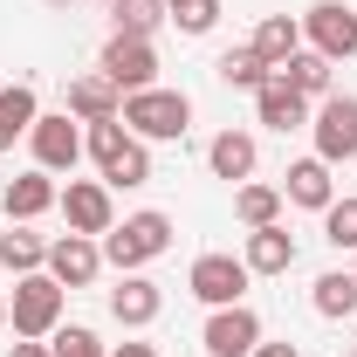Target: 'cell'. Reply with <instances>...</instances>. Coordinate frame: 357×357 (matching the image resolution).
<instances>
[{"label":"cell","instance_id":"cell-14","mask_svg":"<svg viewBox=\"0 0 357 357\" xmlns=\"http://www.w3.org/2000/svg\"><path fill=\"white\" fill-rule=\"evenodd\" d=\"M158 310H165V289H158L151 275H124V282L110 289V316H117L124 330H151Z\"/></svg>","mask_w":357,"mask_h":357},{"label":"cell","instance_id":"cell-6","mask_svg":"<svg viewBox=\"0 0 357 357\" xmlns=\"http://www.w3.org/2000/svg\"><path fill=\"white\" fill-rule=\"evenodd\" d=\"M96 69L124 89V96H137V89L158 83V48L144 42V35H110V42H103V55H96Z\"/></svg>","mask_w":357,"mask_h":357},{"label":"cell","instance_id":"cell-33","mask_svg":"<svg viewBox=\"0 0 357 357\" xmlns=\"http://www.w3.org/2000/svg\"><path fill=\"white\" fill-rule=\"evenodd\" d=\"M110 357H158V351H151V344H117Z\"/></svg>","mask_w":357,"mask_h":357},{"label":"cell","instance_id":"cell-29","mask_svg":"<svg viewBox=\"0 0 357 357\" xmlns=\"http://www.w3.org/2000/svg\"><path fill=\"white\" fill-rule=\"evenodd\" d=\"M323 241L357 255V199H330V206H323Z\"/></svg>","mask_w":357,"mask_h":357},{"label":"cell","instance_id":"cell-7","mask_svg":"<svg viewBox=\"0 0 357 357\" xmlns=\"http://www.w3.org/2000/svg\"><path fill=\"white\" fill-rule=\"evenodd\" d=\"M303 48L330 55V62H351V55H357V7H344V0H316L310 14H303Z\"/></svg>","mask_w":357,"mask_h":357},{"label":"cell","instance_id":"cell-37","mask_svg":"<svg viewBox=\"0 0 357 357\" xmlns=\"http://www.w3.org/2000/svg\"><path fill=\"white\" fill-rule=\"evenodd\" d=\"M344 357H357V351H344Z\"/></svg>","mask_w":357,"mask_h":357},{"label":"cell","instance_id":"cell-12","mask_svg":"<svg viewBox=\"0 0 357 357\" xmlns=\"http://www.w3.org/2000/svg\"><path fill=\"white\" fill-rule=\"evenodd\" d=\"M48 275H55L62 289H89V282L103 275V241H89V234L48 241Z\"/></svg>","mask_w":357,"mask_h":357},{"label":"cell","instance_id":"cell-9","mask_svg":"<svg viewBox=\"0 0 357 357\" xmlns=\"http://www.w3.org/2000/svg\"><path fill=\"white\" fill-rule=\"evenodd\" d=\"M248 282H255V275H248V261H241V255H199V261H192V275H185V289H192L206 310L241 303V296H248Z\"/></svg>","mask_w":357,"mask_h":357},{"label":"cell","instance_id":"cell-13","mask_svg":"<svg viewBox=\"0 0 357 357\" xmlns=\"http://www.w3.org/2000/svg\"><path fill=\"white\" fill-rule=\"evenodd\" d=\"M55 199H62V185H55V172H42V165H35V172L7 178V192H0V213L28 227V220H42V213L55 206Z\"/></svg>","mask_w":357,"mask_h":357},{"label":"cell","instance_id":"cell-38","mask_svg":"<svg viewBox=\"0 0 357 357\" xmlns=\"http://www.w3.org/2000/svg\"><path fill=\"white\" fill-rule=\"evenodd\" d=\"M351 275H357V261H351Z\"/></svg>","mask_w":357,"mask_h":357},{"label":"cell","instance_id":"cell-34","mask_svg":"<svg viewBox=\"0 0 357 357\" xmlns=\"http://www.w3.org/2000/svg\"><path fill=\"white\" fill-rule=\"evenodd\" d=\"M0 323H7V296H0Z\"/></svg>","mask_w":357,"mask_h":357},{"label":"cell","instance_id":"cell-35","mask_svg":"<svg viewBox=\"0 0 357 357\" xmlns=\"http://www.w3.org/2000/svg\"><path fill=\"white\" fill-rule=\"evenodd\" d=\"M48 7H69V0H48Z\"/></svg>","mask_w":357,"mask_h":357},{"label":"cell","instance_id":"cell-17","mask_svg":"<svg viewBox=\"0 0 357 357\" xmlns=\"http://www.w3.org/2000/svg\"><path fill=\"white\" fill-rule=\"evenodd\" d=\"M241 261H248V275H289V268H296V234H289L282 220H275V227H255Z\"/></svg>","mask_w":357,"mask_h":357},{"label":"cell","instance_id":"cell-32","mask_svg":"<svg viewBox=\"0 0 357 357\" xmlns=\"http://www.w3.org/2000/svg\"><path fill=\"white\" fill-rule=\"evenodd\" d=\"M255 357H303L296 344H255Z\"/></svg>","mask_w":357,"mask_h":357},{"label":"cell","instance_id":"cell-24","mask_svg":"<svg viewBox=\"0 0 357 357\" xmlns=\"http://www.w3.org/2000/svg\"><path fill=\"white\" fill-rule=\"evenodd\" d=\"M296 48H303V21H289V14H268L261 28H255V55H261L268 69H282Z\"/></svg>","mask_w":357,"mask_h":357},{"label":"cell","instance_id":"cell-22","mask_svg":"<svg viewBox=\"0 0 357 357\" xmlns=\"http://www.w3.org/2000/svg\"><path fill=\"white\" fill-rule=\"evenodd\" d=\"M35 117H42V103H35V89H28V83H7V89H0V151H7L14 137L35 131Z\"/></svg>","mask_w":357,"mask_h":357},{"label":"cell","instance_id":"cell-3","mask_svg":"<svg viewBox=\"0 0 357 357\" xmlns=\"http://www.w3.org/2000/svg\"><path fill=\"white\" fill-rule=\"evenodd\" d=\"M83 151L96 158V172H103V185H151V151H144V137H131L117 117L110 124H89V137H83Z\"/></svg>","mask_w":357,"mask_h":357},{"label":"cell","instance_id":"cell-19","mask_svg":"<svg viewBox=\"0 0 357 357\" xmlns=\"http://www.w3.org/2000/svg\"><path fill=\"white\" fill-rule=\"evenodd\" d=\"M255 158H261V151H255L248 131H220L206 144V165H213V178H227V185H248V178H255Z\"/></svg>","mask_w":357,"mask_h":357},{"label":"cell","instance_id":"cell-15","mask_svg":"<svg viewBox=\"0 0 357 357\" xmlns=\"http://www.w3.org/2000/svg\"><path fill=\"white\" fill-rule=\"evenodd\" d=\"M255 117H261L268 131H310V96H296V89L282 83V76H268L261 89H255Z\"/></svg>","mask_w":357,"mask_h":357},{"label":"cell","instance_id":"cell-5","mask_svg":"<svg viewBox=\"0 0 357 357\" xmlns=\"http://www.w3.org/2000/svg\"><path fill=\"white\" fill-rule=\"evenodd\" d=\"M310 131H316V158L323 165H351L357 158V96H323L316 103V117H310Z\"/></svg>","mask_w":357,"mask_h":357},{"label":"cell","instance_id":"cell-36","mask_svg":"<svg viewBox=\"0 0 357 357\" xmlns=\"http://www.w3.org/2000/svg\"><path fill=\"white\" fill-rule=\"evenodd\" d=\"M351 330H357V316H351Z\"/></svg>","mask_w":357,"mask_h":357},{"label":"cell","instance_id":"cell-4","mask_svg":"<svg viewBox=\"0 0 357 357\" xmlns=\"http://www.w3.org/2000/svg\"><path fill=\"white\" fill-rule=\"evenodd\" d=\"M62 282L35 268V275H14V303H7V323H14V337H55L62 330Z\"/></svg>","mask_w":357,"mask_h":357},{"label":"cell","instance_id":"cell-2","mask_svg":"<svg viewBox=\"0 0 357 357\" xmlns=\"http://www.w3.org/2000/svg\"><path fill=\"white\" fill-rule=\"evenodd\" d=\"M165 248H172V220H165L158 206H144V213H124V220L103 234V261L117 268V275H137V268H151Z\"/></svg>","mask_w":357,"mask_h":357},{"label":"cell","instance_id":"cell-25","mask_svg":"<svg viewBox=\"0 0 357 357\" xmlns=\"http://www.w3.org/2000/svg\"><path fill=\"white\" fill-rule=\"evenodd\" d=\"M234 220L248 227V234L255 227H275L282 220V192L275 185H234Z\"/></svg>","mask_w":357,"mask_h":357},{"label":"cell","instance_id":"cell-11","mask_svg":"<svg viewBox=\"0 0 357 357\" xmlns=\"http://www.w3.org/2000/svg\"><path fill=\"white\" fill-rule=\"evenodd\" d=\"M28 144H35V165L42 172H76V158H83V131H76V117L62 110V117H35V131H28Z\"/></svg>","mask_w":357,"mask_h":357},{"label":"cell","instance_id":"cell-16","mask_svg":"<svg viewBox=\"0 0 357 357\" xmlns=\"http://www.w3.org/2000/svg\"><path fill=\"white\" fill-rule=\"evenodd\" d=\"M117 110H124V89L110 83L103 69H89V76L69 83V117H76V124H110Z\"/></svg>","mask_w":357,"mask_h":357},{"label":"cell","instance_id":"cell-8","mask_svg":"<svg viewBox=\"0 0 357 357\" xmlns=\"http://www.w3.org/2000/svg\"><path fill=\"white\" fill-rule=\"evenodd\" d=\"M55 206H62L69 234H89V241H103V234L117 227V206H110V185H103V178H69Z\"/></svg>","mask_w":357,"mask_h":357},{"label":"cell","instance_id":"cell-28","mask_svg":"<svg viewBox=\"0 0 357 357\" xmlns=\"http://www.w3.org/2000/svg\"><path fill=\"white\" fill-rule=\"evenodd\" d=\"M165 21H172L178 35H213L220 0H165Z\"/></svg>","mask_w":357,"mask_h":357},{"label":"cell","instance_id":"cell-10","mask_svg":"<svg viewBox=\"0 0 357 357\" xmlns=\"http://www.w3.org/2000/svg\"><path fill=\"white\" fill-rule=\"evenodd\" d=\"M199 344H206V357H255V344H261V316L248 310V303H227V310L206 316Z\"/></svg>","mask_w":357,"mask_h":357},{"label":"cell","instance_id":"cell-1","mask_svg":"<svg viewBox=\"0 0 357 357\" xmlns=\"http://www.w3.org/2000/svg\"><path fill=\"white\" fill-rule=\"evenodd\" d=\"M117 124L131 137H144V144H172V137H185V124H192V96L151 83V89H137V96H124Z\"/></svg>","mask_w":357,"mask_h":357},{"label":"cell","instance_id":"cell-26","mask_svg":"<svg viewBox=\"0 0 357 357\" xmlns=\"http://www.w3.org/2000/svg\"><path fill=\"white\" fill-rule=\"evenodd\" d=\"M213 76H220L227 89H261L268 76H275V69H268L261 55H255V42H248V48H227L220 62H213Z\"/></svg>","mask_w":357,"mask_h":357},{"label":"cell","instance_id":"cell-30","mask_svg":"<svg viewBox=\"0 0 357 357\" xmlns=\"http://www.w3.org/2000/svg\"><path fill=\"white\" fill-rule=\"evenodd\" d=\"M48 351H55V357H110V351H103V337H96V330H83V323L55 330V337H48Z\"/></svg>","mask_w":357,"mask_h":357},{"label":"cell","instance_id":"cell-31","mask_svg":"<svg viewBox=\"0 0 357 357\" xmlns=\"http://www.w3.org/2000/svg\"><path fill=\"white\" fill-rule=\"evenodd\" d=\"M7 357H55V351H48V337H21V344H14Z\"/></svg>","mask_w":357,"mask_h":357},{"label":"cell","instance_id":"cell-23","mask_svg":"<svg viewBox=\"0 0 357 357\" xmlns=\"http://www.w3.org/2000/svg\"><path fill=\"white\" fill-rule=\"evenodd\" d=\"M0 268H7V275H35V268H48V241L14 220L7 234H0Z\"/></svg>","mask_w":357,"mask_h":357},{"label":"cell","instance_id":"cell-18","mask_svg":"<svg viewBox=\"0 0 357 357\" xmlns=\"http://www.w3.org/2000/svg\"><path fill=\"white\" fill-rule=\"evenodd\" d=\"M282 199H289V206H310V213H323V206L337 199V178H330V165H323V158H296V165H289V185H282Z\"/></svg>","mask_w":357,"mask_h":357},{"label":"cell","instance_id":"cell-27","mask_svg":"<svg viewBox=\"0 0 357 357\" xmlns=\"http://www.w3.org/2000/svg\"><path fill=\"white\" fill-rule=\"evenodd\" d=\"M110 21H117V35H158V21H165V0H110Z\"/></svg>","mask_w":357,"mask_h":357},{"label":"cell","instance_id":"cell-20","mask_svg":"<svg viewBox=\"0 0 357 357\" xmlns=\"http://www.w3.org/2000/svg\"><path fill=\"white\" fill-rule=\"evenodd\" d=\"M330 69H337L330 55H316V48H296V55H289V62H282L275 76H282V83L296 89V96H310V103H323V96H330Z\"/></svg>","mask_w":357,"mask_h":357},{"label":"cell","instance_id":"cell-21","mask_svg":"<svg viewBox=\"0 0 357 357\" xmlns=\"http://www.w3.org/2000/svg\"><path fill=\"white\" fill-rule=\"evenodd\" d=\"M310 310H316V316H330V323L357 316V275H351V268H330V275H316Z\"/></svg>","mask_w":357,"mask_h":357}]
</instances>
